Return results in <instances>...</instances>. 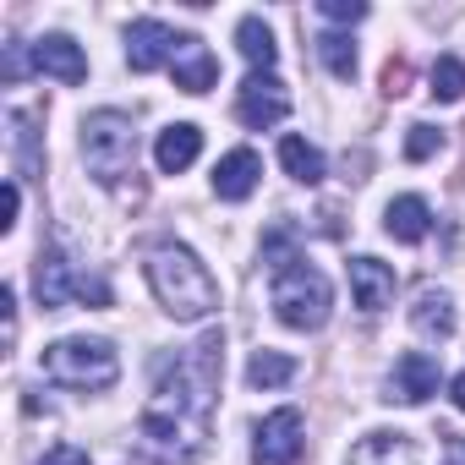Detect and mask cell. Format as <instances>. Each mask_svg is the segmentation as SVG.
<instances>
[{"mask_svg":"<svg viewBox=\"0 0 465 465\" xmlns=\"http://www.w3.org/2000/svg\"><path fill=\"white\" fill-rule=\"evenodd\" d=\"M454 296L449 291H421L416 296V307H411V329L416 334H427V340H449L454 334Z\"/></svg>","mask_w":465,"mask_h":465,"instance_id":"ac0fdd59","label":"cell"},{"mask_svg":"<svg viewBox=\"0 0 465 465\" xmlns=\"http://www.w3.org/2000/svg\"><path fill=\"white\" fill-rule=\"evenodd\" d=\"M236 115L247 121V126H280L285 115H291V88L274 77V72H252L247 83H242V99H236Z\"/></svg>","mask_w":465,"mask_h":465,"instance_id":"52a82bcc","label":"cell"},{"mask_svg":"<svg viewBox=\"0 0 465 465\" xmlns=\"http://www.w3.org/2000/svg\"><path fill=\"white\" fill-rule=\"evenodd\" d=\"M175 88L181 94H208L213 83H219V61L208 55V45L203 39H192V34H181V45H175Z\"/></svg>","mask_w":465,"mask_h":465,"instance_id":"7c38bea8","label":"cell"},{"mask_svg":"<svg viewBox=\"0 0 465 465\" xmlns=\"http://www.w3.org/2000/svg\"><path fill=\"white\" fill-rule=\"evenodd\" d=\"M449 400H454V411H465V372H460V378L449 383Z\"/></svg>","mask_w":465,"mask_h":465,"instance_id":"f1b7e54d","label":"cell"},{"mask_svg":"<svg viewBox=\"0 0 465 465\" xmlns=\"http://www.w3.org/2000/svg\"><path fill=\"white\" fill-rule=\"evenodd\" d=\"M318 12L329 23H361L367 17V0H318Z\"/></svg>","mask_w":465,"mask_h":465,"instance_id":"d4e9b609","label":"cell"},{"mask_svg":"<svg viewBox=\"0 0 465 465\" xmlns=\"http://www.w3.org/2000/svg\"><path fill=\"white\" fill-rule=\"evenodd\" d=\"M23 77V45H6V83Z\"/></svg>","mask_w":465,"mask_h":465,"instance_id":"83f0119b","label":"cell"},{"mask_svg":"<svg viewBox=\"0 0 465 465\" xmlns=\"http://www.w3.org/2000/svg\"><path fill=\"white\" fill-rule=\"evenodd\" d=\"M383 230H389L394 242H421L427 230H432V208H427V197H416V192L394 197V203L383 208Z\"/></svg>","mask_w":465,"mask_h":465,"instance_id":"e0dca14e","label":"cell"},{"mask_svg":"<svg viewBox=\"0 0 465 465\" xmlns=\"http://www.w3.org/2000/svg\"><path fill=\"white\" fill-rule=\"evenodd\" d=\"M175 45H181L175 28H164L159 17H137V23L126 28V66L148 77V72H159V66L175 61Z\"/></svg>","mask_w":465,"mask_h":465,"instance_id":"ba28073f","label":"cell"},{"mask_svg":"<svg viewBox=\"0 0 465 465\" xmlns=\"http://www.w3.org/2000/svg\"><path fill=\"white\" fill-rule=\"evenodd\" d=\"M280 164H285V175L291 181H302V186H318L323 175H329V164H323V153L307 143V137H280Z\"/></svg>","mask_w":465,"mask_h":465,"instance_id":"ffe728a7","label":"cell"},{"mask_svg":"<svg viewBox=\"0 0 465 465\" xmlns=\"http://www.w3.org/2000/svg\"><path fill=\"white\" fill-rule=\"evenodd\" d=\"M148 285L159 296V307L175 318V323H203L219 312V280L208 274V263L181 247V242H164L148 252Z\"/></svg>","mask_w":465,"mask_h":465,"instance_id":"3957f363","label":"cell"},{"mask_svg":"<svg viewBox=\"0 0 465 465\" xmlns=\"http://www.w3.org/2000/svg\"><path fill=\"white\" fill-rule=\"evenodd\" d=\"M258 175H263V159H258L252 148H230V153L213 164V192H219L224 203H242V197L258 192Z\"/></svg>","mask_w":465,"mask_h":465,"instance_id":"8fae6325","label":"cell"},{"mask_svg":"<svg viewBox=\"0 0 465 465\" xmlns=\"http://www.w3.org/2000/svg\"><path fill=\"white\" fill-rule=\"evenodd\" d=\"M197 153H203V126H192V121L164 126L159 143H153V164H159V175H181Z\"/></svg>","mask_w":465,"mask_h":465,"instance_id":"5bb4252c","label":"cell"},{"mask_svg":"<svg viewBox=\"0 0 465 465\" xmlns=\"http://www.w3.org/2000/svg\"><path fill=\"white\" fill-rule=\"evenodd\" d=\"M236 50L247 55V66H252V72H274V61H280L274 28H269L263 17H242V23H236Z\"/></svg>","mask_w":465,"mask_h":465,"instance_id":"d6986e66","label":"cell"},{"mask_svg":"<svg viewBox=\"0 0 465 465\" xmlns=\"http://www.w3.org/2000/svg\"><path fill=\"white\" fill-rule=\"evenodd\" d=\"M438 148H443V132H438V126H421V121H416V126L405 132V159L421 164V159H432Z\"/></svg>","mask_w":465,"mask_h":465,"instance_id":"cb8c5ba5","label":"cell"},{"mask_svg":"<svg viewBox=\"0 0 465 465\" xmlns=\"http://www.w3.org/2000/svg\"><path fill=\"white\" fill-rule=\"evenodd\" d=\"M438 394V356H427V351H405L400 361H394V372H389V400H400V405H421V400H432Z\"/></svg>","mask_w":465,"mask_h":465,"instance_id":"30bf717a","label":"cell"},{"mask_svg":"<svg viewBox=\"0 0 465 465\" xmlns=\"http://www.w3.org/2000/svg\"><path fill=\"white\" fill-rule=\"evenodd\" d=\"M307 449V427H302V411L296 405H280L258 421L252 432V460L258 465H296Z\"/></svg>","mask_w":465,"mask_h":465,"instance_id":"8992f818","label":"cell"},{"mask_svg":"<svg viewBox=\"0 0 465 465\" xmlns=\"http://www.w3.org/2000/svg\"><path fill=\"white\" fill-rule=\"evenodd\" d=\"M427 94H432L438 104L465 99V61H460V55H438V61H432V77H427Z\"/></svg>","mask_w":465,"mask_h":465,"instance_id":"7402d4cb","label":"cell"},{"mask_svg":"<svg viewBox=\"0 0 465 465\" xmlns=\"http://www.w3.org/2000/svg\"><path fill=\"white\" fill-rule=\"evenodd\" d=\"M34 66H39L45 77L66 83V88L88 83V55H83V45H77L72 34H45V39H34Z\"/></svg>","mask_w":465,"mask_h":465,"instance_id":"9c48e42d","label":"cell"},{"mask_svg":"<svg viewBox=\"0 0 465 465\" xmlns=\"http://www.w3.org/2000/svg\"><path fill=\"white\" fill-rule=\"evenodd\" d=\"M351 465H421V454L405 432H367L351 449Z\"/></svg>","mask_w":465,"mask_h":465,"instance_id":"2e32d148","label":"cell"},{"mask_svg":"<svg viewBox=\"0 0 465 465\" xmlns=\"http://www.w3.org/2000/svg\"><path fill=\"white\" fill-rule=\"evenodd\" d=\"M449 465H465V438H449Z\"/></svg>","mask_w":465,"mask_h":465,"instance_id":"f546056e","label":"cell"},{"mask_svg":"<svg viewBox=\"0 0 465 465\" xmlns=\"http://www.w3.org/2000/svg\"><path fill=\"white\" fill-rule=\"evenodd\" d=\"M263 252L274 258V263H269V269H274V285H269V307H274V318H280L285 329H296V334L323 329L329 312H334V285L323 280V269H312L307 258L285 252V236H269Z\"/></svg>","mask_w":465,"mask_h":465,"instance_id":"7a4b0ae2","label":"cell"},{"mask_svg":"<svg viewBox=\"0 0 465 465\" xmlns=\"http://www.w3.org/2000/svg\"><path fill=\"white\" fill-rule=\"evenodd\" d=\"M219 361H224L219 340H203L192 356L159 361L153 400L143 405V421H137V438L159 465H197L208 454V411L219 389Z\"/></svg>","mask_w":465,"mask_h":465,"instance_id":"6da1fadb","label":"cell"},{"mask_svg":"<svg viewBox=\"0 0 465 465\" xmlns=\"http://www.w3.org/2000/svg\"><path fill=\"white\" fill-rule=\"evenodd\" d=\"M351 296H356L361 312H383L394 302V269L378 263V258H367V252L351 258Z\"/></svg>","mask_w":465,"mask_h":465,"instance_id":"4fadbf2b","label":"cell"},{"mask_svg":"<svg viewBox=\"0 0 465 465\" xmlns=\"http://www.w3.org/2000/svg\"><path fill=\"white\" fill-rule=\"evenodd\" d=\"M17 213H23V186L12 181V186H6V219H0V224L12 230V224H17Z\"/></svg>","mask_w":465,"mask_h":465,"instance_id":"4316f807","label":"cell"},{"mask_svg":"<svg viewBox=\"0 0 465 465\" xmlns=\"http://www.w3.org/2000/svg\"><path fill=\"white\" fill-rule=\"evenodd\" d=\"M296 378V356H285V351H252V361H247V383L252 389H285Z\"/></svg>","mask_w":465,"mask_h":465,"instance_id":"44dd1931","label":"cell"},{"mask_svg":"<svg viewBox=\"0 0 465 465\" xmlns=\"http://www.w3.org/2000/svg\"><path fill=\"white\" fill-rule=\"evenodd\" d=\"M77 269L61 258V252H45L39 258V269H34V291H39V307L45 312H55V307H66V302H77Z\"/></svg>","mask_w":465,"mask_h":465,"instance_id":"9a60e30c","label":"cell"},{"mask_svg":"<svg viewBox=\"0 0 465 465\" xmlns=\"http://www.w3.org/2000/svg\"><path fill=\"white\" fill-rule=\"evenodd\" d=\"M45 378L61 383V389H77V394H99L121 378V356L110 340L99 334H66L55 345H45Z\"/></svg>","mask_w":465,"mask_h":465,"instance_id":"277c9868","label":"cell"},{"mask_svg":"<svg viewBox=\"0 0 465 465\" xmlns=\"http://www.w3.org/2000/svg\"><path fill=\"white\" fill-rule=\"evenodd\" d=\"M39 465H88V454H83V449H72V443H61V449H50Z\"/></svg>","mask_w":465,"mask_h":465,"instance_id":"484cf974","label":"cell"},{"mask_svg":"<svg viewBox=\"0 0 465 465\" xmlns=\"http://www.w3.org/2000/svg\"><path fill=\"white\" fill-rule=\"evenodd\" d=\"M318 61H323L340 83L356 77V45H351L345 34H318Z\"/></svg>","mask_w":465,"mask_h":465,"instance_id":"603a6c76","label":"cell"},{"mask_svg":"<svg viewBox=\"0 0 465 465\" xmlns=\"http://www.w3.org/2000/svg\"><path fill=\"white\" fill-rule=\"evenodd\" d=\"M83 164L99 186H121L137 170V126L126 110H94L83 121Z\"/></svg>","mask_w":465,"mask_h":465,"instance_id":"5b68a950","label":"cell"}]
</instances>
